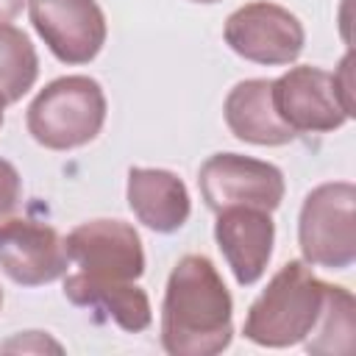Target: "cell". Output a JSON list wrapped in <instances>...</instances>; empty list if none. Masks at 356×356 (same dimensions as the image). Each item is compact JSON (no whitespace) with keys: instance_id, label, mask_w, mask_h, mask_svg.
Returning a JSON list of instances; mask_svg holds the SVG:
<instances>
[{"instance_id":"obj_5","label":"cell","mask_w":356,"mask_h":356,"mask_svg":"<svg viewBox=\"0 0 356 356\" xmlns=\"http://www.w3.org/2000/svg\"><path fill=\"white\" fill-rule=\"evenodd\" d=\"M222 39L245 61L281 67L303 53L306 31L289 8L270 0H253L225 19Z\"/></svg>"},{"instance_id":"obj_9","label":"cell","mask_w":356,"mask_h":356,"mask_svg":"<svg viewBox=\"0 0 356 356\" xmlns=\"http://www.w3.org/2000/svg\"><path fill=\"white\" fill-rule=\"evenodd\" d=\"M70 261L83 275L108 281H136L145 273V248L134 225L122 220H89L64 239Z\"/></svg>"},{"instance_id":"obj_15","label":"cell","mask_w":356,"mask_h":356,"mask_svg":"<svg viewBox=\"0 0 356 356\" xmlns=\"http://www.w3.org/2000/svg\"><path fill=\"white\" fill-rule=\"evenodd\" d=\"M356 337V300L345 286H325V303L314 331L303 339L309 353H350Z\"/></svg>"},{"instance_id":"obj_8","label":"cell","mask_w":356,"mask_h":356,"mask_svg":"<svg viewBox=\"0 0 356 356\" xmlns=\"http://www.w3.org/2000/svg\"><path fill=\"white\" fill-rule=\"evenodd\" d=\"M31 25L61 64H89L106 44V14L97 0H28Z\"/></svg>"},{"instance_id":"obj_20","label":"cell","mask_w":356,"mask_h":356,"mask_svg":"<svg viewBox=\"0 0 356 356\" xmlns=\"http://www.w3.org/2000/svg\"><path fill=\"white\" fill-rule=\"evenodd\" d=\"M3 117H6V100H3V95H0V128H3Z\"/></svg>"},{"instance_id":"obj_17","label":"cell","mask_w":356,"mask_h":356,"mask_svg":"<svg viewBox=\"0 0 356 356\" xmlns=\"http://www.w3.org/2000/svg\"><path fill=\"white\" fill-rule=\"evenodd\" d=\"M19 200H22V178L11 161L0 159V228L11 217H17Z\"/></svg>"},{"instance_id":"obj_22","label":"cell","mask_w":356,"mask_h":356,"mask_svg":"<svg viewBox=\"0 0 356 356\" xmlns=\"http://www.w3.org/2000/svg\"><path fill=\"white\" fill-rule=\"evenodd\" d=\"M0 309H3V289H0Z\"/></svg>"},{"instance_id":"obj_16","label":"cell","mask_w":356,"mask_h":356,"mask_svg":"<svg viewBox=\"0 0 356 356\" xmlns=\"http://www.w3.org/2000/svg\"><path fill=\"white\" fill-rule=\"evenodd\" d=\"M39 78V56L28 33L11 22H0V95L6 103L22 100V95Z\"/></svg>"},{"instance_id":"obj_6","label":"cell","mask_w":356,"mask_h":356,"mask_svg":"<svg viewBox=\"0 0 356 356\" xmlns=\"http://www.w3.org/2000/svg\"><path fill=\"white\" fill-rule=\"evenodd\" d=\"M197 186L214 214L228 206H256L275 211L286 192L284 172L275 164L242 153L209 156L200 164Z\"/></svg>"},{"instance_id":"obj_11","label":"cell","mask_w":356,"mask_h":356,"mask_svg":"<svg viewBox=\"0 0 356 356\" xmlns=\"http://www.w3.org/2000/svg\"><path fill=\"white\" fill-rule=\"evenodd\" d=\"M214 242L231 267L239 286H253L270 259L275 242V222L270 211L256 206H228L217 211L214 222Z\"/></svg>"},{"instance_id":"obj_7","label":"cell","mask_w":356,"mask_h":356,"mask_svg":"<svg viewBox=\"0 0 356 356\" xmlns=\"http://www.w3.org/2000/svg\"><path fill=\"white\" fill-rule=\"evenodd\" d=\"M273 106L295 134H328L353 117L337 92L334 72L312 64L292 67L273 81Z\"/></svg>"},{"instance_id":"obj_18","label":"cell","mask_w":356,"mask_h":356,"mask_svg":"<svg viewBox=\"0 0 356 356\" xmlns=\"http://www.w3.org/2000/svg\"><path fill=\"white\" fill-rule=\"evenodd\" d=\"M3 353H64V345L44 331H19L0 345Z\"/></svg>"},{"instance_id":"obj_2","label":"cell","mask_w":356,"mask_h":356,"mask_svg":"<svg viewBox=\"0 0 356 356\" xmlns=\"http://www.w3.org/2000/svg\"><path fill=\"white\" fill-rule=\"evenodd\" d=\"M325 281L312 273L303 259L286 261L259 292L245 314L242 334L261 348H289L303 342L323 312Z\"/></svg>"},{"instance_id":"obj_1","label":"cell","mask_w":356,"mask_h":356,"mask_svg":"<svg viewBox=\"0 0 356 356\" xmlns=\"http://www.w3.org/2000/svg\"><path fill=\"white\" fill-rule=\"evenodd\" d=\"M234 339V300L203 253L175 261L161 300V348L170 356H217Z\"/></svg>"},{"instance_id":"obj_4","label":"cell","mask_w":356,"mask_h":356,"mask_svg":"<svg viewBox=\"0 0 356 356\" xmlns=\"http://www.w3.org/2000/svg\"><path fill=\"white\" fill-rule=\"evenodd\" d=\"M303 261L325 270H348L356 261V186L328 181L314 186L298 214Z\"/></svg>"},{"instance_id":"obj_12","label":"cell","mask_w":356,"mask_h":356,"mask_svg":"<svg viewBox=\"0 0 356 356\" xmlns=\"http://www.w3.org/2000/svg\"><path fill=\"white\" fill-rule=\"evenodd\" d=\"M125 195L134 217L156 234L178 231L192 211L186 184L161 167H131Z\"/></svg>"},{"instance_id":"obj_13","label":"cell","mask_w":356,"mask_h":356,"mask_svg":"<svg viewBox=\"0 0 356 356\" xmlns=\"http://www.w3.org/2000/svg\"><path fill=\"white\" fill-rule=\"evenodd\" d=\"M228 131L248 145L281 147L289 145L298 134L278 117L273 106V81L270 78H248L239 81L225 103H222Z\"/></svg>"},{"instance_id":"obj_19","label":"cell","mask_w":356,"mask_h":356,"mask_svg":"<svg viewBox=\"0 0 356 356\" xmlns=\"http://www.w3.org/2000/svg\"><path fill=\"white\" fill-rule=\"evenodd\" d=\"M28 0H0V22H11Z\"/></svg>"},{"instance_id":"obj_3","label":"cell","mask_w":356,"mask_h":356,"mask_svg":"<svg viewBox=\"0 0 356 356\" xmlns=\"http://www.w3.org/2000/svg\"><path fill=\"white\" fill-rule=\"evenodd\" d=\"M106 92L89 75H61L31 100L28 134L47 150H75L89 145L106 122Z\"/></svg>"},{"instance_id":"obj_21","label":"cell","mask_w":356,"mask_h":356,"mask_svg":"<svg viewBox=\"0 0 356 356\" xmlns=\"http://www.w3.org/2000/svg\"><path fill=\"white\" fill-rule=\"evenodd\" d=\"M192 3H220V0H192Z\"/></svg>"},{"instance_id":"obj_10","label":"cell","mask_w":356,"mask_h":356,"mask_svg":"<svg viewBox=\"0 0 356 356\" xmlns=\"http://www.w3.org/2000/svg\"><path fill=\"white\" fill-rule=\"evenodd\" d=\"M70 256L61 234L28 217H11L0 228V270L19 286H42L67 273Z\"/></svg>"},{"instance_id":"obj_14","label":"cell","mask_w":356,"mask_h":356,"mask_svg":"<svg viewBox=\"0 0 356 356\" xmlns=\"http://www.w3.org/2000/svg\"><path fill=\"white\" fill-rule=\"evenodd\" d=\"M64 298L72 306L103 312L106 320H114L128 334L145 331L153 320L150 298L134 281H108V278L72 273L64 278Z\"/></svg>"}]
</instances>
